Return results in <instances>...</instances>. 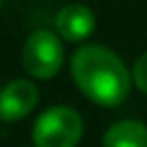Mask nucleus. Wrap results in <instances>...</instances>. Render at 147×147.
<instances>
[{
  "instance_id": "1",
  "label": "nucleus",
  "mask_w": 147,
  "mask_h": 147,
  "mask_svg": "<svg viewBox=\"0 0 147 147\" xmlns=\"http://www.w3.org/2000/svg\"><path fill=\"white\" fill-rule=\"evenodd\" d=\"M78 89L100 106H117L130 93V74L119 56L102 46H82L71 56Z\"/></svg>"
},
{
  "instance_id": "2",
  "label": "nucleus",
  "mask_w": 147,
  "mask_h": 147,
  "mask_svg": "<svg viewBox=\"0 0 147 147\" xmlns=\"http://www.w3.org/2000/svg\"><path fill=\"white\" fill-rule=\"evenodd\" d=\"M82 136V119L67 106H52L39 115L32 128L37 147H76Z\"/></svg>"
},
{
  "instance_id": "3",
  "label": "nucleus",
  "mask_w": 147,
  "mask_h": 147,
  "mask_svg": "<svg viewBox=\"0 0 147 147\" xmlns=\"http://www.w3.org/2000/svg\"><path fill=\"white\" fill-rule=\"evenodd\" d=\"M24 67L35 78H52L63 65V43L50 30H35L24 43Z\"/></svg>"
},
{
  "instance_id": "4",
  "label": "nucleus",
  "mask_w": 147,
  "mask_h": 147,
  "mask_svg": "<svg viewBox=\"0 0 147 147\" xmlns=\"http://www.w3.org/2000/svg\"><path fill=\"white\" fill-rule=\"evenodd\" d=\"M39 93L37 87L28 80L9 82L0 91V119L2 121H18L26 117L37 106Z\"/></svg>"
},
{
  "instance_id": "5",
  "label": "nucleus",
  "mask_w": 147,
  "mask_h": 147,
  "mask_svg": "<svg viewBox=\"0 0 147 147\" xmlns=\"http://www.w3.org/2000/svg\"><path fill=\"white\" fill-rule=\"evenodd\" d=\"M56 28L67 41H82L95 28V15L84 5H67L56 15Z\"/></svg>"
},
{
  "instance_id": "6",
  "label": "nucleus",
  "mask_w": 147,
  "mask_h": 147,
  "mask_svg": "<svg viewBox=\"0 0 147 147\" xmlns=\"http://www.w3.org/2000/svg\"><path fill=\"white\" fill-rule=\"evenodd\" d=\"M104 147H147V128L141 121H119L104 134Z\"/></svg>"
},
{
  "instance_id": "7",
  "label": "nucleus",
  "mask_w": 147,
  "mask_h": 147,
  "mask_svg": "<svg viewBox=\"0 0 147 147\" xmlns=\"http://www.w3.org/2000/svg\"><path fill=\"white\" fill-rule=\"evenodd\" d=\"M134 82L143 93H147V52L134 65Z\"/></svg>"
}]
</instances>
